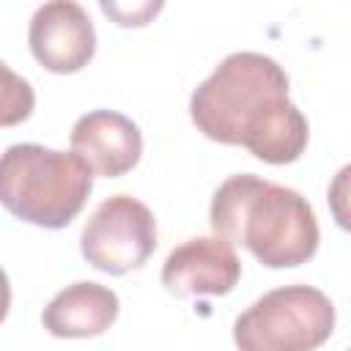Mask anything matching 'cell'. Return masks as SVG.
<instances>
[{
    "label": "cell",
    "instance_id": "cell-1",
    "mask_svg": "<svg viewBox=\"0 0 351 351\" xmlns=\"http://www.w3.org/2000/svg\"><path fill=\"white\" fill-rule=\"evenodd\" d=\"M197 132L222 145H241L269 165L296 162L310 140L302 110L288 99V74L261 52L228 55L192 93Z\"/></svg>",
    "mask_w": 351,
    "mask_h": 351
},
{
    "label": "cell",
    "instance_id": "cell-2",
    "mask_svg": "<svg viewBox=\"0 0 351 351\" xmlns=\"http://www.w3.org/2000/svg\"><path fill=\"white\" fill-rule=\"evenodd\" d=\"M214 236L247 247L269 269H293L318 250V219L296 189L255 173L228 176L208 208Z\"/></svg>",
    "mask_w": 351,
    "mask_h": 351
},
{
    "label": "cell",
    "instance_id": "cell-3",
    "mask_svg": "<svg viewBox=\"0 0 351 351\" xmlns=\"http://www.w3.org/2000/svg\"><path fill=\"white\" fill-rule=\"evenodd\" d=\"M93 173L77 154L16 143L0 154V206L38 228H66L85 206Z\"/></svg>",
    "mask_w": 351,
    "mask_h": 351
},
{
    "label": "cell",
    "instance_id": "cell-4",
    "mask_svg": "<svg viewBox=\"0 0 351 351\" xmlns=\"http://www.w3.org/2000/svg\"><path fill=\"white\" fill-rule=\"evenodd\" d=\"M335 332V304L313 285L263 293L233 321L239 351H315Z\"/></svg>",
    "mask_w": 351,
    "mask_h": 351
},
{
    "label": "cell",
    "instance_id": "cell-5",
    "mask_svg": "<svg viewBox=\"0 0 351 351\" xmlns=\"http://www.w3.org/2000/svg\"><path fill=\"white\" fill-rule=\"evenodd\" d=\"M82 258L104 274H126L145 266L156 250V219L145 203L132 195L101 200L80 236Z\"/></svg>",
    "mask_w": 351,
    "mask_h": 351
},
{
    "label": "cell",
    "instance_id": "cell-6",
    "mask_svg": "<svg viewBox=\"0 0 351 351\" xmlns=\"http://www.w3.org/2000/svg\"><path fill=\"white\" fill-rule=\"evenodd\" d=\"M27 44L47 71L74 74L90 63L96 52V30L80 3L49 0L30 16Z\"/></svg>",
    "mask_w": 351,
    "mask_h": 351
},
{
    "label": "cell",
    "instance_id": "cell-7",
    "mask_svg": "<svg viewBox=\"0 0 351 351\" xmlns=\"http://www.w3.org/2000/svg\"><path fill=\"white\" fill-rule=\"evenodd\" d=\"M239 277L241 261L219 236H195L178 244L162 266V285L173 296H225Z\"/></svg>",
    "mask_w": 351,
    "mask_h": 351
},
{
    "label": "cell",
    "instance_id": "cell-8",
    "mask_svg": "<svg viewBox=\"0 0 351 351\" xmlns=\"http://www.w3.org/2000/svg\"><path fill=\"white\" fill-rule=\"evenodd\" d=\"M71 154H77L93 176L118 178L129 173L143 156V134L140 126L115 110H93L85 112L71 134Z\"/></svg>",
    "mask_w": 351,
    "mask_h": 351
},
{
    "label": "cell",
    "instance_id": "cell-9",
    "mask_svg": "<svg viewBox=\"0 0 351 351\" xmlns=\"http://www.w3.org/2000/svg\"><path fill=\"white\" fill-rule=\"evenodd\" d=\"M118 293L101 282H74L58 291L41 313V324L52 337H96L118 318Z\"/></svg>",
    "mask_w": 351,
    "mask_h": 351
},
{
    "label": "cell",
    "instance_id": "cell-10",
    "mask_svg": "<svg viewBox=\"0 0 351 351\" xmlns=\"http://www.w3.org/2000/svg\"><path fill=\"white\" fill-rule=\"evenodd\" d=\"M33 85L0 60V126H16L33 115Z\"/></svg>",
    "mask_w": 351,
    "mask_h": 351
},
{
    "label": "cell",
    "instance_id": "cell-11",
    "mask_svg": "<svg viewBox=\"0 0 351 351\" xmlns=\"http://www.w3.org/2000/svg\"><path fill=\"white\" fill-rule=\"evenodd\" d=\"M162 8V3H140V5H121V3H101V11L112 16L123 27H140L148 25V19Z\"/></svg>",
    "mask_w": 351,
    "mask_h": 351
},
{
    "label": "cell",
    "instance_id": "cell-12",
    "mask_svg": "<svg viewBox=\"0 0 351 351\" xmlns=\"http://www.w3.org/2000/svg\"><path fill=\"white\" fill-rule=\"evenodd\" d=\"M8 307H11V282H8L5 269L0 266V324H3L5 315H8Z\"/></svg>",
    "mask_w": 351,
    "mask_h": 351
}]
</instances>
